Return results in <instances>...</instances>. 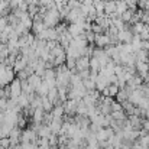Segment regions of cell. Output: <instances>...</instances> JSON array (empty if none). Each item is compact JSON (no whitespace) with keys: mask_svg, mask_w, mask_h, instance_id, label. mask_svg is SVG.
<instances>
[{"mask_svg":"<svg viewBox=\"0 0 149 149\" xmlns=\"http://www.w3.org/2000/svg\"><path fill=\"white\" fill-rule=\"evenodd\" d=\"M10 90H12V97L10 99H17L22 94V81L17 77L10 83Z\"/></svg>","mask_w":149,"mask_h":149,"instance_id":"1","label":"cell"},{"mask_svg":"<svg viewBox=\"0 0 149 149\" xmlns=\"http://www.w3.org/2000/svg\"><path fill=\"white\" fill-rule=\"evenodd\" d=\"M94 44L97 45V48H107L109 45H111V41L107 33H99V35H96Z\"/></svg>","mask_w":149,"mask_h":149,"instance_id":"2","label":"cell"},{"mask_svg":"<svg viewBox=\"0 0 149 149\" xmlns=\"http://www.w3.org/2000/svg\"><path fill=\"white\" fill-rule=\"evenodd\" d=\"M135 67H136V74H138V75H141V77L145 80V77L148 75V72H149V62L136 61Z\"/></svg>","mask_w":149,"mask_h":149,"instance_id":"3","label":"cell"},{"mask_svg":"<svg viewBox=\"0 0 149 149\" xmlns=\"http://www.w3.org/2000/svg\"><path fill=\"white\" fill-rule=\"evenodd\" d=\"M44 119H45V110L42 107H38L33 110V114H32V122L35 123H44Z\"/></svg>","mask_w":149,"mask_h":149,"instance_id":"4","label":"cell"},{"mask_svg":"<svg viewBox=\"0 0 149 149\" xmlns=\"http://www.w3.org/2000/svg\"><path fill=\"white\" fill-rule=\"evenodd\" d=\"M28 81H29V84H31V86L35 88V91H36V90L39 88V86L42 84L44 78H42L41 75H38V74H35V72H33L32 75H29V77H28Z\"/></svg>","mask_w":149,"mask_h":149,"instance_id":"5","label":"cell"},{"mask_svg":"<svg viewBox=\"0 0 149 149\" xmlns=\"http://www.w3.org/2000/svg\"><path fill=\"white\" fill-rule=\"evenodd\" d=\"M36 132H38V136H39V138H49L51 135H52L49 126H48L47 123H41V125L38 126Z\"/></svg>","mask_w":149,"mask_h":149,"instance_id":"6","label":"cell"},{"mask_svg":"<svg viewBox=\"0 0 149 149\" xmlns=\"http://www.w3.org/2000/svg\"><path fill=\"white\" fill-rule=\"evenodd\" d=\"M116 9H117V6H116V1H114V0H107V1H104V13H106L107 16L116 13Z\"/></svg>","mask_w":149,"mask_h":149,"instance_id":"7","label":"cell"},{"mask_svg":"<svg viewBox=\"0 0 149 149\" xmlns=\"http://www.w3.org/2000/svg\"><path fill=\"white\" fill-rule=\"evenodd\" d=\"M48 93H49V86H48V83L44 80V81H42V84L39 86V88L36 90V94H38V96H41V97H47V96H48Z\"/></svg>","mask_w":149,"mask_h":149,"instance_id":"8","label":"cell"},{"mask_svg":"<svg viewBox=\"0 0 149 149\" xmlns=\"http://www.w3.org/2000/svg\"><path fill=\"white\" fill-rule=\"evenodd\" d=\"M17 103H19V106H20L22 109H26V107L31 106L29 97H28V94H25V93H22V94L17 97Z\"/></svg>","mask_w":149,"mask_h":149,"instance_id":"9","label":"cell"},{"mask_svg":"<svg viewBox=\"0 0 149 149\" xmlns=\"http://www.w3.org/2000/svg\"><path fill=\"white\" fill-rule=\"evenodd\" d=\"M42 109H44L45 111H52L54 103H52L48 97H42Z\"/></svg>","mask_w":149,"mask_h":149,"instance_id":"10","label":"cell"},{"mask_svg":"<svg viewBox=\"0 0 149 149\" xmlns=\"http://www.w3.org/2000/svg\"><path fill=\"white\" fill-rule=\"evenodd\" d=\"M17 127H20V129H26L28 127V117H25L22 113L19 114V120H17V125H16Z\"/></svg>","mask_w":149,"mask_h":149,"instance_id":"11","label":"cell"},{"mask_svg":"<svg viewBox=\"0 0 149 149\" xmlns=\"http://www.w3.org/2000/svg\"><path fill=\"white\" fill-rule=\"evenodd\" d=\"M38 145H39V146H42V148H45V149H49V146H51L49 138H39Z\"/></svg>","mask_w":149,"mask_h":149,"instance_id":"12","label":"cell"},{"mask_svg":"<svg viewBox=\"0 0 149 149\" xmlns=\"http://www.w3.org/2000/svg\"><path fill=\"white\" fill-rule=\"evenodd\" d=\"M96 35H97V33H94L93 31H86V38H87V41H88L90 44H94Z\"/></svg>","mask_w":149,"mask_h":149,"instance_id":"13","label":"cell"},{"mask_svg":"<svg viewBox=\"0 0 149 149\" xmlns=\"http://www.w3.org/2000/svg\"><path fill=\"white\" fill-rule=\"evenodd\" d=\"M7 97H3V99H0V111H4L6 109H7Z\"/></svg>","mask_w":149,"mask_h":149,"instance_id":"14","label":"cell"},{"mask_svg":"<svg viewBox=\"0 0 149 149\" xmlns=\"http://www.w3.org/2000/svg\"><path fill=\"white\" fill-rule=\"evenodd\" d=\"M3 97H6V96H4V87L0 86V99H3Z\"/></svg>","mask_w":149,"mask_h":149,"instance_id":"15","label":"cell"}]
</instances>
